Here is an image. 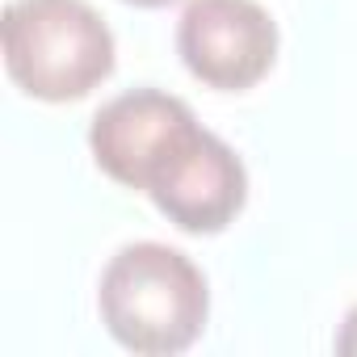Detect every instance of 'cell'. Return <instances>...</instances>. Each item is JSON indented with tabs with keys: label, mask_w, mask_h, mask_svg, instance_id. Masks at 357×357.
Here are the masks:
<instances>
[{
	"label": "cell",
	"mask_w": 357,
	"mask_h": 357,
	"mask_svg": "<svg viewBox=\"0 0 357 357\" xmlns=\"http://www.w3.org/2000/svg\"><path fill=\"white\" fill-rule=\"evenodd\" d=\"M97 311L105 332L147 357L185 353L211 315V290L202 269L155 240H139L114 252L97 286Z\"/></svg>",
	"instance_id": "1"
},
{
	"label": "cell",
	"mask_w": 357,
	"mask_h": 357,
	"mask_svg": "<svg viewBox=\"0 0 357 357\" xmlns=\"http://www.w3.org/2000/svg\"><path fill=\"white\" fill-rule=\"evenodd\" d=\"M5 68L34 101H80L114 72V34L89 0H13Z\"/></svg>",
	"instance_id": "2"
},
{
	"label": "cell",
	"mask_w": 357,
	"mask_h": 357,
	"mask_svg": "<svg viewBox=\"0 0 357 357\" xmlns=\"http://www.w3.org/2000/svg\"><path fill=\"white\" fill-rule=\"evenodd\" d=\"M147 198L172 227L190 236H219L240 219L248 202V172L219 135L190 126L185 139L151 172Z\"/></svg>",
	"instance_id": "3"
},
{
	"label": "cell",
	"mask_w": 357,
	"mask_h": 357,
	"mask_svg": "<svg viewBox=\"0 0 357 357\" xmlns=\"http://www.w3.org/2000/svg\"><path fill=\"white\" fill-rule=\"evenodd\" d=\"M176 51L206 89L244 93L269 76L278 26L257 0H190L176 22Z\"/></svg>",
	"instance_id": "4"
},
{
	"label": "cell",
	"mask_w": 357,
	"mask_h": 357,
	"mask_svg": "<svg viewBox=\"0 0 357 357\" xmlns=\"http://www.w3.org/2000/svg\"><path fill=\"white\" fill-rule=\"evenodd\" d=\"M190 126H198V118L181 97L160 89H130L97 109L89 126V147L109 181L147 194L151 172L185 139Z\"/></svg>",
	"instance_id": "5"
},
{
	"label": "cell",
	"mask_w": 357,
	"mask_h": 357,
	"mask_svg": "<svg viewBox=\"0 0 357 357\" xmlns=\"http://www.w3.org/2000/svg\"><path fill=\"white\" fill-rule=\"evenodd\" d=\"M336 353L357 357V307L344 315V324H340V332H336Z\"/></svg>",
	"instance_id": "6"
},
{
	"label": "cell",
	"mask_w": 357,
	"mask_h": 357,
	"mask_svg": "<svg viewBox=\"0 0 357 357\" xmlns=\"http://www.w3.org/2000/svg\"><path fill=\"white\" fill-rule=\"evenodd\" d=\"M126 5H135V9H164V5H172V0H126Z\"/></svg>",
	"instance_id": "7"
}]
</instances>
